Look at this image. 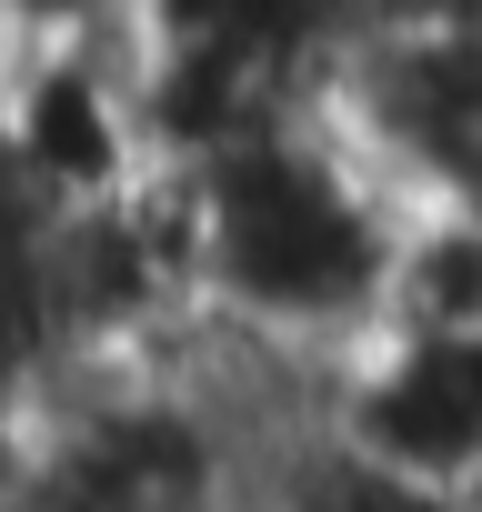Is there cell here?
I'll return each mask as SVG.
<instances>
[{
    "label": "cell",
    "mask_w": 482,
    "mask_h": 512,
    "mask_svg": "<svg viewBox=\"0 0 482 512\" xmlns=\"http://www.w3.org/2000/svg\"><path fill=\"white\" fill-rule=\"evenodd\" d=\"M201 211H211V312L302 352H362L382 332L412 201L322 111L211 161Z\"/></svg>",
    "instance_id": "cell-1"
},
{
    "label": "cell",
    "mask_w": 482,
    "mask_h": 512,
    "mask_svg": "<svg viewBox=\"0 0 482 512\" xmlns=\"http://www.w3.org/2000/svg\"><path fill=\"white\" fill-rule=\"evenodd\" d=\"M332 452L402 492L472 502V482H482V332H372L342 362Z\"/></svg>",
    "instance_id": "cell-2"
},
{
    "label": "cell",
    "mask_w": 482,
    "mask_h": 512,
    "mask_svg": "<svg viewBox=\"0 0 482 512\" xmlns=\"http://www.w3.org/2000/svg\"><path fill=\"white\" fill-rule=\"evenodd\" d=\"M382 332H482V211L472 201H412Z\"/></svg>",
    "instance_id": "cell-3"
},
{
    "label": "cell",
    "mask_w": 482,
    "mask_h": 512,
    "mask_svg": "<svg viewBox=\"0 0 482 512\" xmlns=\"http://www.w3.org/2000/svg\"><path fill=\"white\" fill-rule=\"evenodd\" d=\"M282 512H462V502H432V492H402V482H382V472H362V462H342L332 442L282 482Z\"/></svg>",
    "instance_id": "cell-4"
},
{
    "label": "cell",
    "mask_w": 482,
    "mask_h": 512,
    "mask_svg": "<svg viewBox=\"0 0 482 512\" xmlns=\"http://www.w3.org/2000/svg\"><path fill=\"white\" fill-rule=\"evenodd\" d=\"M11 41H151L141 0H0Z\"/></svg>",
    "instance_id": "cell-5"
},
{
    "label": "cell",
    "mask_w": 482,
    "mask_h": 512,
    "mask_svg": "<svg viewBox=\"0 0 482 512\" xmlns=\"http://www.w3.org/2000/svg\"><path fill=\"white\" fill-rule=\"evenodd\" d=\"M41 482V412L21 392H0V512H21Z\"/></svg>",
    "instance_id": "cell-6"
}]
</instances>
